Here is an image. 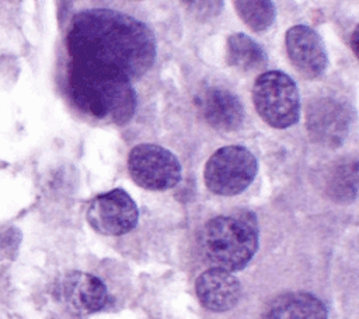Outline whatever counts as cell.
<instances>
[{
	"mask_svg": "<svg viewBox=\"0 0 359 319\" xmlns=\"http://www.w3.org/2000/svg\"><path fill=\"white\" fill-rule=\"evenodd\" d=\"M70 62L98 67L133 81L156 59V38L140 20L111 8L77 13L66 35Z\"/></svg>",
	"mask_w": 359,
	"mask_h": 319,
	"instance_id": "1",
	"label": "cell"
},
{
	"mask_svg": "<svg viewBox=\"0 0 359 319\" xmlns=\"http://www.w3.org/2000/svg\"><path fill=\"white\" fill-rule=\"evenodd\" d=\"M67 81L76 106L97 120L123 125L136 111L132 81L121 74L70 62Z\"/></svg>",
	"mask_w": 359,
	"mask_h": 319,
	"instance_id": "2",
	"label": "cell"
},
{
	"mask_svg": "<svg viewBox=\"0 0 359 319\" xmlns=\"http://www.w3.org/2000/svg\"><path fill=\"white\" fill-rule=\"evenodd\" d=\"M201 245L213 267L230 273L244 269L258 249V227L254 214L241 213L212 218L202 229Z\"/></svg>",
	"mask_w": 359,
	"mask_h": 319,
	"instance_id": "3",
	"label": "cell"
},
{
	"mask_svg": "<svg viewBox=\"0 0 359 319\" xmlns=\"http://www.w3.org/2000/svg\"><path fill=\"white\" fill-rule=\"evenodd\" d=\"M258 115L275 129H286L300 118V95L294 80L283 71L261 73L252 87Z\"/></svg>",
	"mask_w": 359,
	"mask_h": 319,
	"instance_id": "4",
	"label": "cell"
},
{
	"mask_svg": "<svg viewBox=\"0 0 359 319\" xmlns=\"http://www.w3.org/2000/svg\"><path fill=\"white\" fill-rule=\"evenodd\" d=\"M258 164L254 154L243 146L216 150L205 165V185L215 194L236 196L254 180Z\"/></svg>",
	"mask_w": 359,
	"mask_h": 319,
	"instance_id": "5",
	"label": "cell"
},
{
	"mask_svg": "<svg viewBox=\"0 0 359 319\" xmlns=\"http://www.w3.org/2000/svg\"><path fill=\"white\" fill-rule=\"evenodd\" d=\"M128 169L136 185L147 190H167L181 179V164L167 148L157 144H137L128 157Z\"/></svg>",
	"mask_w": 359,
	"mask_h": 319,
	"instance_id": "6",
	"label": "cell"
},
{
	"mask_svg": "<svg viewBox=\"0 0 359 319\" xmlns=\"http://www.w3.org/2000/svg\"><path fill=\"white\" fill-rule=\"evenodd\" d=\"M86 217L95 232L118 236L136 227L139 210L129 193L116 187L95 196L87 208Z\"/></svg>",
	"mask_w": 359,
	"mask_h": 319,
	"instance_id": "7",
	"label": "cell"
},
{
	"mask_svg": "<svg viewBox=\"0 0 359 319\" xmlns=\"http://www.w3.org/2000/svg\"><path fill=\"white\" fill-rule=\"evenodd\" d=\"M57 299L77 315L101 311L108 302V290L101 278L86 271H67L56 284Z\"/></svg>",
	"mask_w": 359,
	"mask_h": 319,
	"instance_id": "8",
	"label": "cell"
},
{
	"mask_svg": "<svg viewBox=\"0 0 359 319\" xmlns=\"http://www.w3.org/2000/svg\"><path fill=\"white\" fill-rule=\"evenodd\" d=\"M287 56L306 78L320 77L328 67V53L321 35L307 25H293L285 35Z\"/></svg>",
	"mask_w": 359,
	"mask_h": 319,
	"instance_id": "9",
	"label": "cell"
},
{
	"mask_svg": "<svg viewBox=\"0 0 359 319\" xmlns=\"http://www.w3.org/2000/svg\"><path fill=\"white\" fill-rule=\"evenodd\" d=\"M306 118L311 139L321 144L337 147L349 133V112L344 105L331 98L313 101L307 108Z\"/></svg>",
	"mask_w": 359,
	"mask_h": 319,
	"instance_id": "10",
	"label": "cell"
},
{
	"mask_svg": "<svg viewBox=\"0 0 359 319\" xmlns=\"http://www.w3.org/2000/svg\"><path fill=\"white\" fill-rule=\"evenodd\" d=\"M205 122L219 132H234L244 122V109L233 92L223 87H210L196 98Z\"/></svg>",
	"mask_w": 359,
	"mask_h": 319,
	"instance_id": "11",
	"label": "cell"
},
{
	"mask_svg": "<svg viewBox=\"0 0 359 319\" xmlns=\"http://www.w3.org/2000/svg\"><path fill=\"white\" fill-rule=\"evenodd\" d=\"M199 302L209 311L224 312L236 306L241 295L238 278L223 269L212 267L203 271L195 283Z\"/></svg>",
	"mask_w": 359,
	"mask_h": 319,
	"instance_id": "12",
	"label": "cell"
},
{
	"mask_svg": "<svg viewBox=\"0 0 359 319\" xmlns=\"http://www.w3.org/2000/svg\"><path fill=\"white\" fill-rule=\"evenodd\" d=\"M264 319H328V312L313 294L287 292L269 305Z\"/></svg>",
	"mask_w": 359,
	"mask_h": 319,
	"instance_id": "13",
	"label": "cell"
},
{
	"mask_svg": "<svg viewBox=\"0 0 359 319\" xmlns=\"http://www.w3.org/2000/svg\"><path fill=\"white\" fill-rule=\"evenodd\" d=\"M227 63L240 71H258L268 63V56L264 48L251 36L236 32L227 38L226 45Z\"/></svg>",
	"mask_w": 359,
	"mask_h": 319,
	"instance_id": "14",
	"label": "cell"
},
{
	"mask_svg": "<svg viewBox=\"0 0 359 319\" xmlns=\"http://www.w3.org/2000/svg\"><path fill=\"white\" fill-rule=\"evenodd\" d=\"M233 4L243 22L255 32L268 29L276 17V10L272 1L237 0Z\"/></svg>",
	"mask_w": 359,
	"mask_h": 319,
	"instance_id": "15",
	"label": "cell"
},
{
	"mask_svg": "<svg viewBox=\"0 0 359 319\" xmlns=\"http://www.w3.org/2000/svg\"><path fill=\"white\" fill-rule=\"evenodd\" d=\"M351 45H352V50H353L355 56L358 57V28H355V31H353V34H352Z\"/></svg>",
	"mask_w": 359,
	"mask_h": 319,
	"instance_id": "16",
	"label": "cell"
}]
</instances>
